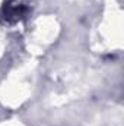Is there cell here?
<instances>
[{"mask_svg":"<svg viewBox=\"0 0 124 126\" xmlns=\"http://www.w3.org/2000/svg\"><path fill=\"white\" fill-rule=\"evenodd\" d=\"M26 12H28V9L25 4H22L18 0H9L4 3V6L1 9V18L9 24H15V22H19L21 19H24Z\"/></svg>","mask_w":124,"mask_h":126,"instance_id":"obj_1","label":"cell"}]
</instances>
